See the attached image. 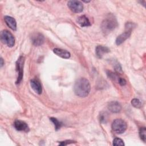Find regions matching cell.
I'll list each match as a JSON object with an SVG mask.
<instances>
[{
	"mask_svg": "<svg viewBox=\"0 0 146 146\" xmlns=\"http://www.w3.org/2000/svg\"><path fill=\"white\" fill-rule=\"evenodd\" d=\"M53 52L57 56L64 59H68L70 58L71 56L70 53L68 51L59 48H55L53 50Z\"/></svg>",
	"mask_w": 146,
	"mask_h": 146,
	"instance_id": "obj_12",
	"label": "cell"
},
{
	"mask_svg": "<svg viewBox=\"0 0 146 146\" xmlns=\"http://www.w3.org/2000/svg\"><path fill=\"white\" fill-rule=\"evenodd\" d=\"M77 22L82 27H87L91 26V23L89 19L84 15L79 17L77 19Z\"/></svg>",
	"mask_w": 146,
	"mask_h": 146,
	"instance_id": "obj_15",
	"label": "cell"
},
{
	"mask_svg": "<svg viewBox=\"0 0 146 146\" xmlns=\"http://www.w3.org/2000/svg\"><path fill=\"white\" fill-rule=\"evenodd\" d=\"M131 34V31L125 30L124 33H123L117 37L116 39V44L117 45L121 44L130 36Z\"/></svg>",
	"mask_w": 146,
	"mask_h": 146,
	"instance_id": "obj_11",
	"label": "cell"
},
{
	"mask_svg": "<svg viewBox=\"0 0 146 146\" xmlns=\"http://www.w3.org/2000/svg\"><path fill=\"white\" fill-rule=\"evenodd\" d=\"M5 22L8 27L11 30L15 31L17 30V22L15 19L10 16H5L4 17Z\"/></svg>",
	"mask_w": 146,
	"mask_h": 146,
	"instance_id": "obj_14",
	"label": "cell"
},
{
	"mask_svg": "<svg viewBox=\"0 0 146 146\" xmlns=\"http://www.w3.org/2000/svg\"><path fill=\"white\" fill-rule=\"evenodd\" d=\"M108 109L113 113H118L121 110L120 104L116 101H112L108 103Z\"/></svg>",
	"mask_w": 146,
	"mask_h": 146,
	"instance_id": "obj_10",
	"label": "cell"
},
{
	"mask_svg": "<svg viewBox=\"0 0 146 146\" xmlns=\"http://www.w3.org/2000/svg\"><path fill=\"white\" fill-rule=\"evenodd\" d=\"M107 75L108 76V77L109 78H110L112 80H115V81L117 80L118 81V80L119 79V77L116 73L113 72L111 71H107Z\"/></svg>",
	"mask_w": 146,
	"mask_h": 146,
	"instance_id": "obj_18",
	"label": "cell"
},
{
	"mask_svg": "<svg viewBox=\"0 0 146 146\" xmlns=\"http://www.w3.org/2000/svg\"><path fill=\"white\" fill-rule=\"evenodd\" d=\"M67 6L69 9L74 13H81L83 10V3L79 1H69L67 2Z\"/></svg>",
	"mask_w": 146,
	"mask_h": 146,
	"instance_id": "obj_6",
	"label": "cell"
},
{
	"mask_svg": "<svg viewBox=\"0 0 146 146\" xmlns=\"http://www.w3.org/2000/svg\"><path fill=\"white\" fill-rule=\"evenodd\" d=\"M108 119L107 113L106 112H101L99 115V120L102 123H106Z\"/></svg>",
	"mask_w": 146,
	"mask_h": 146,
	"instance_id": "obj_20",
	"label": "cell"
},
{
	"mask_svg": "<svg viewBox=\"0 0 146 146\" xmlns=\"http://www.w3.org/2000/svg\"><path fill=\"white\" fill-rule=\"evenodd\" d=\"M14 126L17 131H24L26 132L29 131V128L27 124L22 120H16L14 123Z\"/></svg>",
	"mask_w": 146,
	"mask_h": 146,
	"instance_id": "obj_8",
	"label": "cell"
},
{
	"mask_svg": "<svg viewBox=\"0 0 146 146\" xmlns=\"http://www.w3.org/2000/svg\"><path fill=\"white\" fill-rule=\"evenodd\" d=\"M74 141H72V140H66V141H62L59 143V145H67L68 144H70V143H73Z\"/></svg>",
	"mask_w": 146,
	"mask_h": 146,
	"instance_id": "obj_24",
	"label": "cell"
},
{
	"mask_svg": "<svg viewBox=\"0 0 146 146\" xmlns=\"http://www.w3.org/2000/svg\"><path fill=\"white\" fill-rule=\"evenodd\" d=\"M90 82L84 78L78 79L76 81L74 87L75 94L81 98L87 96L90 92Z\"/></svg>",
	"mask_w": 146,
	"mask_h": 146,
	"instance_id": "obj_1",
	"label": "cell"
},
{
	"mask_svg": "<svg viewBox=\"0 0 146 146\" xmlns=\"http://www.w3.org/2000/svg\"><path fill=\"white\" fill-rule=\"evenodd\" d=\"M25 62V58L23 56H20L16 62V70L17 71L18 76L16 81V84H19L23 78V65Z\"/></svg>",
	"mask_w": 146,
	"mask_h": 146,
	"instance_id": "obj_5",
	"label": "cell"
},
{
	"mask_svg": "<svg viewBox=\"0 0 146 146\" xmlns=\"http://www.w3.org/2000/svg\"><path fill=\"white\" fill-rule=\"evenodd\" d=\"M1 42L7 45L8 47H12L15 44V39L13 34L7 30H3L1 33Z\"/></svg>",
	"mask_w": 146,
	"mask_h": 146,
	"instance_id": "obj_3",
	"label": "cell"
},
{
	"mask_svg": "<svg viewBox=\"0 0 146 146\" xmlns=\"http://www.w3.org/2000/svg\"><path fill=\"white\" fill-rule=\"evenodd\" d=\"M50 119L54 124L55 129L56 131L59 129L61 128V127L63 125V123L62 122L59 121L57 119H56L55 117H50Z\"/></svg>",
	"mask_w": 146,
	"mask_h": 146,
	"instance_id": "obj_16",
	"label": "cell"
},
{
	"mask_svg": "<svg viewBox=\"0 0 146 146\" xmlns=\"http://www.w3.org/2000/svg\"><path fill=\"white\" fill-rule=\"evenodd\" d=\"M118 83L121 86H124V85L126 84V80L124 79H123V78H119V79L118 80Z\"/></svg>",
	"mask_w": 146,
	"mask_h": 146,
	"instance_id": "obj_25",
	"label": "cell"
},
{
	"mask_svg": "<svg viewBox=\"0 0 146 146\" xmlns=\"http://www.w3.org/2000/svg\"><path fill=\"white\" fill-rule=\"evenodd\" d=\"M113 68H114V70H115V71L116 72H117V73H120V74L122 73L123 71H122L121 67L120 64L117 62H114V64H113Z\"/></svg>",
	"mask_w": 146,
	"mask_h": 146,
	"instance_id": "obj_22",
	"label": "cell"
},
{
	"mask_svg": "<svg viewBox=\"0 0 146 146\" xmlns=\"http://www.w3.org/2000/svg\"><path fill=\"white\" fill-rule=\"evenodd\" d=\"M110 51V50L108 47L100 45L98 46L95 49L96 55L99 58H102L104 54L109 52Z\"/></svg>",
	"mask_w": 146,
	"mask_h": 146,
	"instance_id": "obj_13",
	"label": "cell"
},
{
	"mask_svg": "<svg viewBox=\"0 0 146 146\" xmlns=\"http://www.w3.org/2000/svg\"><path fill=\"white\" fill-rule=\"evenodd\" d=\"M117 26V21L112 14H108L102 21L101 29L104 34H108Z\"/></svg>",
	"mask_w": 146,
	"mask_h": 146,
	"instance_id": "obj_2",
	"label": "cell"
},
{
	"mask_svg": "<svg viewBox=\"0 0 146 146\" xmlns=\"http://www.w3.org/2000/svg\"><path fill=\"white\" fill-rule=\"evenodd\" d=\"M112 144L114 146H123V145H124V143L123 140H121L120 138H117V137L113 139Z\"/></svg>",
	"mask_w": 146,
	"mask_h": 146,
	"instance_id": "obj_21",
	"label": "cell"
},
{
	"mask_svg": "<svg viewBox=\"0 0 146 146\" xmlns=\"http://www.w3.org/2000/svg\"><path fill=\"white\" fill-rule=\"evenodd\" d=\"M127 125L126 122L120 119L113 120L112 124V129L116 133L121 134L124 133L127 129Z\"/></svg>",
	"mask_w": 146,
	"mask_h": 146,
	"instance_id": "obj_4",
	"label": "cell"
},
{
	"mask_svg": "<svg viewBox=\"0 0 146 146\" xmlns=\"http://www.w3.org/2000/svg\"><path fill=\"white\" fill-rule=\"evenodd\" d=\"M0 60H1V67H2V66H3V64H4L3 60V59H2V58H1Z\"/></svg>",
	"mask_w": 146,
	"mask_h": 146,
	"instance_id": "obj_26",
	"label": "cell"
},
{
	"mask_svg": "<svg viewBox=\"0 0 146 146\" xmlns=\"http://www.w3.org/2000/svg\"><path fill=\"white\" fill-rule=\"evenodd\" d=\"M30 85L33 90L38 94H40L42 91V88L40 82L37 79H33L30 81Z\"/></svg>",
	"mask_w": 146,
	"mask_h": 146,
	"instance_id": "obj_9",
	"label": "cell"
},
{
	"mask_svg": "<svg viewBox=\"0 0 146 146\" xmlns=\"http://www.w3.org/2000/svg\"><path fill=\"white\" fill-rule=\"evenodd\" d=\"M131 104L135 108H141L142 107V103L138 99H133L131 100Z\"/></svg>",
	"mask_w": 146,
	"mask_h": 146,
	"instance_id": "obj_19",
	"label": "cell"
},
{
	"mask_svg": "<svg viewBox=\"0 0 146 146\" xmlns=\"http://www.w3.org/2000/svg\"><path fill=\"white\" fill-rule=\"evenodd\" d=\"M136 27V25L132 22H127L125 25V30H129L132 31V29Z\"/></svg>",
	"mask_w": 146,
	"mask_h": 146,
	"instance_id": "obj_23",
	"label": "cell"
},
{
	"mask_svg": "<svg viewBox=\"0 0 146 146\" xmlns=\"http://www.w3.org/2000/svg\"><path fill=\"white\" fill-rule=\"evenodd\" d=\"M139 136L140 139L144 141L145 142L146 140V129L145 127H141L139 129Z\"/></svg>",
	"mask_w": 146,
	"mask_h": 146,
	"instance_id": "obj_17",
	"label": "cell"
},
{
	"mask_svg": "<svg viewBox=\"0 0 146 146\" xmlns=\"http://www.w3.org/2000/svg\"><path fill=\"white\" fill-rule=\"evenodd\" d=\"M32 43L35 46H39L43 44L44 42V36L39 33H34L31 36Z\"/></svg>",
	"mask_w": 146,
	"mask_h": 146,
	"instance_id": "obj_7",
	"label": "cell"
}]
</instances>
